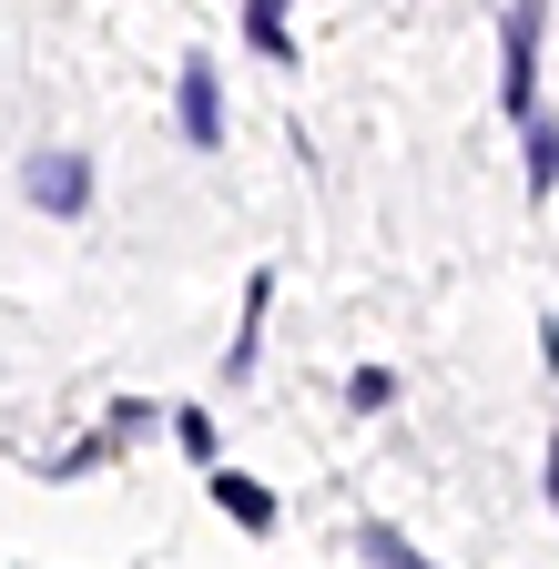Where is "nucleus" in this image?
<instances>
[{
    "mask_svg": "<svg viewBox=\"0 0 559 569\" xmlns=\"http://www.w3.org/2000/svg\"><path fill=\"white\" fill-rule=\"evenodd\" d=\"M539 31H549L539 0H509L499 11V102H509V122L539 112Z\"/></svg>",
    "mask_w": 559,
    "mask_h": 569,
    "instance_id": "obj_1",
    "label": "nucleus"
},
{
    "mask_svg": "<svg viewBox=\"0 0 559 569\" xmlns=\"http://www.w3.org/2000/svg\"><path fill=\"white\" fill-rule=\"evenodd\" d=\"M21 183H31L41 213H82V203H92V163H82V153H31Z\"/></svg>",
    "mask_w": 559,
    "mask_h": 569,
    "instance_id": "obj_2",
    "label": "nucleus"
},
{
    "mask_svg": "<svg viewBox=\"0 0 559 569\" xmlns=\"http://www.w3.org/2000/svg\"><path fill=\"white\" fill-rule=\"evenodd\" d=\"M183 142H203V153H214V142H224V92H214V71H203V51L183 61Z\"/></svg>",
    "mask_w": 559,
    "mask_h": 569,
    "instance_id": "obj_3",
    "label": "nucleus"
},
{
    "mask_svg": "<svg viewBox=\"0 0 559 569\" xmlns=\"http://www.w3.org/2000/svg\"><path fill=\"white\" fill-rule=\"evenodd\" d=\"M244 41L264 61H296V31H286V0H244Z\"/></svg>",
    "mask_w": 559,
    "mask_h": 569,
    "instance_id": "obj_4",
    "label": "nucleus"
},
{
    "mask_svg": "<svg viewBox=\"0 0 559 569\" xmlns=\"http://www.w3.org/2000/svg\"><path fill=\"white\" fill-rule=\"evenodd\" d=\"M214 498H224V519H234V529H264V519H274V498H264L254 478H214Z\"/></svg>",
    "mask_w": 559,
    "mask_h": 569,
    "instance_id": "obj_5",
    "label": "nucleus"
},
{
    "mask_svg": "<svg viewBox=\"0 0 559 569\" xmlns=\"http://www.w3.org/2000/svg\"><path fill=\"white\" fill-rule=\"evenodd\" d=\"M519 132H529V193H549V183H559V122H539V112H529Z\"/></svg>",
    "mask_w": 559,
    "mask_h": 569,
    "instance_id": "obj_6",
    "label": "nucleus"
},
{
    "mask_svg": "<svg viewBox=\"0 0 559 569\" xmlns=\"http://www.w3.org/2000/svg\"><path fill=\"white\" fill-rule=\"evenodd\" d=\"M357 549H367V569H438V559H417V549H407L397 529H377V519L357 529Z\"/></svg>",
    "mask_w": 559,
    "mask_h": 569,
    "instance_id": "obj_7",
    "label": "nucleus"
},
{
    "mask_svg": "<svg viewBox=\"0 0 559 569\" xmlns=\"http://www.w3.org/2000/svg\"><path fill=\"white\" fill-rule=\"evenodd\" d=\"M387 397H397V377H387V367H357V377H346V407H357V417H377Z\"/></svg>",
    "mask_w": 559,
    "mask_h": 569,
    "instance_id": "obj_8",
    "label": "nucleus"
},
{
    "mask_svg": "<svg viewBox=\"0 0 559 569\" xmlns=\"http://www.w3.org/2000/svg\"><path fill=\"white\" fill-rule=\"evenodd\" d=\"M173 438H183V458L214 468V417H203V407H183V417H173Z\"/></svg>",
    "mask_w": 559,
    "mask_h": 569,
    "instance_id": "obj_9",
    "label": "nucleus"
},
{
    "mask_svg": "<svg viewBox=\"0 0 559 569\" xmlns=\"http://www.w3.org/2000/svg\"><path fill=\"white\" fill-rule=\"evenodd\" d=\"M549 509H559V438H549Z\"/></svg>",
    "mask_w": 559,
    "mask_h": 569,
    "instance_id": "obj_10",
    "label": "nucleus"
}]
</instances>
